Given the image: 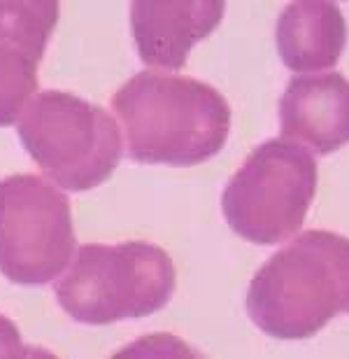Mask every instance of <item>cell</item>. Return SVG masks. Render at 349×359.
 Returning <instances> with one entry per match:
<instances>
[{"label": "cell", "mask_w": 349, "mask_h": 359, "mask_svg": "<svg viewBox=\"0 0 349 359\" xmlns=\"http://www.w3.org/2000/svg\"><path fill=\"white\" fill-rule=\"evenodd\" d=\"M110 359H205L194 346L175 334H147L117 350Z\"/></svg>", "instance_id": "obj_11"}, {"label": "cell", "mask_w": 349, "mask_h": 359, "mask_svg": "<svg viewBox=\"0 0 349 359\" xmlns=\"http://www.w3.org/2000/svg\"><path fill=\"white\" fill-rule=\"evenodd\" d=\"M284 140L331 154L349 142V80L340 73L291 77L280 100Z\"/></svg>", "instance_id": "obj_8"}, {"label": "cell", "mask_w": 349, "mask_h": 359, "mask_svg": "<svg viewBox=\"0 0 349 359\" xmlns=\"http://www.w3.org/2000/svg\"><path fill=\"white\" fill-rule=\"evenodd\" d=\"M247 313L275 339H310L349 313V238L303 231L275 252L249 283Z\"/></svg>", "instance_id": "obj_2"}, {"label": "cell", "mask_w": 349, "mask_h": 359, "mask_svg": "<svg viewBox=\"0 0 349 359\" xmlns=\"http://www.w3.org/2000/svg\"><path fill=\"white\" fill-rule=\"evenodd\" d=\"M0 359H26V346L17 325L0 315Z\"/></svg>", "instance_id": "obj_12"}, {"label": "cell", "mask_w": 349, "mask_h": 359, "mask_svg": "<svg viewBox=\"0 0 349 359\" xmlns=\"http://www.w3.org/2000/svg\"><path fill=\"white\" fill-rule=\"evenodd\" d=\"M317 191V163L308 149L273 138L247 156L222 196V210L240 238L277 245L298 233Z\"/></svg>", "instance_id": "obj_5"}, {"label": "cell", "mask_w": 349, "mask_h": 359, "mask_svg": "<svg viewBox=\"0 0 349 359\" xmlns=\"http://www.w3.org/2000/svg\"><path fill=\"white\" fill-rule=\"evenodd\" d=\"M275 40L284 66L308 75L340 61L347 42V24L336 3L298 0L289 3L280 14Z\"/></svg>", "instance_id": "obj_10"}, {"label": "cell", "mask_w": 349, "mask_h": 359, "mask_svg": "<svg viewBox=\"0 0 349 359\" xmlns=\"http://www.w3.org/2000/svg\"><path fill=\"white\" fill-rule=\"evenodd\" d=\"M17 131L42 173L70 191L103 184L121 161L115 117L66 91L38 93L26 105Z\"/></svg>", "instance_id": "obj_4"}, {"label": "cell", "mask_w": 349, "mask_h": 359, "mask_svg": "<svg viewBox=\"0 0 349 359\" xmlns=\"http://www.w3.org/2000/svg\"><path fill=\"white\" fill-rule=\"evenodd\" d=\"M75 252L66 194L38 175L0 180V273L19 285L61 276Z\"/></svg>", "instance_id": "obj_6"}, {"label": "cell", "mask_w": 349, "mask_h": 359, "mask_svg": "<svg viewBox=\"0 0 349 359\" xmlns=\"http://www.w3.org/2000/svg\"><path fill=\"white\" fill-rule=\"evenodd\" d=\"M59 10L54 0H0V126L14 124L33 100Z\"/></svg>", "instance_id": "obj_7"}, {"label": "cell", "mask_w": 349, "mask_h": 359, "mask_svg": "<svg viewBox=\"0 0 349 359\" xmlns=\"http://www.w3.org/2000/svg\"><path fill=\"white\" fill-rule=\"evenodd\" d=\"M224 12L222 0H138L131 26L140 59L154 68H184L191 47L215 31Z\"/></svg>", "instance_id": "obj_9"}, {"label": "cell", "mask_w": 349, "mask_h": 359, "mask_svg": "<svg viewBox=\"0 0 349 359\" xmlns=\"http://www.w3.org/2000/svg\"><path fill=\"white\" fill-rule=\"evenodd\" d=\"M112 107L128 156L140 163L198 166L229 140V100L194 77L145 70L115 93Z\"/></svg>", "instance_id": "obj_1"}, {"label": "cell", "mask_w": 349, "mask_h": 359, "mask_svg": "<svg viewBox=\"0 0 349 359\" xmlns=\"http://www.w3.org/2000/svg\"><path fill=\"white\" fill-rule=\"evenodd\" d=\"M26 359H59L45 348H26Z\"/></svg>", "instance_id": "obj_13"}, {"label": "cell", "mask_w": 349, "mask_h": 359, "mask_svg": "<svg viewBox=\"0 0 349 359\" xmlns=\"http://www.w3.org/2000/svg\"><path fill=\"white\" fill-rule=\"evenodd\" d=\"M177 285L166 250L145 241L82 245L73 266L56 285V299L84 325L145 318L168 304Z\"/></svg>", "instance_id": "obj_3"}]
</instances>
